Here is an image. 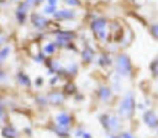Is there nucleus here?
I'll list each match as a JSON object with an SVG mask.
<instances>
[{"label": "nucleus", "instance_id": "f257e3e1", "mask_svg": "<svg viewBox=\"0 0 158 138\" xmlns=\"http://www.w3.org/2000/svg\"><path fill=\"white\" fill-rule=\"evenodd\" d=\"M137 112V99L132 90L123 91L115 106V113L126 123L133 121Z\"/></svg>", "mask_w": 158, "mask_h": 138}, {"label": "nucleus", "instance_id": "f03ea898", "mask_svg": "<svg viewBox=\"0 0 158 138\" xmlns=\"http://www.w3.org/2000/svg\"><path fill=\"white\" fill-rule=\"evenodd\" d=\"M48 36H51L54 39V42L57 43L60 51H70V52H77L79 54V48L75 44V42L79 38L77 31L57 27L49 31Z\"/></svg>", "mask_w": 158, "mask_h": 138}, {"label": "nucleus", "instance_id": "7ed1b4c3", "mask_svg": "<svg viewBox=\"0 0 158 138\" xmlns=\"http://www.w3.org/2000/svg\"><path fill=\"white\" fill-rule=\"evenodd\" d=\"M89 31L100 46H106L110 42L109 20L105 16L94 15L89 20Z\"/></svg>", "mask_w": 158, "mask_h": 138}, {"label": "nucleus", "instance_id": "20e7f679", "mask_svg": "<svg viewBox=\"0 0 158 138\" xmlns=\"http://www.w3.org/2000/svg\"><path fill=\"white\" fill-rule=\"evenodd\" d=\"M98 122L106 137L118 134L125 129V122L115 112H101L98 116Z\"/></svg>", "mask_w": 158, "mask_h": 138}, {"label": "nucleus", "instance_id": "39448f33", "mask_svg": "<svg viewBox=\"0 0 158 138\" xmlns=\"http://www.w3.org/2000/svg\"><path fill=\"white\" fill-rule=\"evenodd\" d=\"M112 71L120 75L123 80H130L135 75V67L132 64L131 57L123 51L116 52L114 55Z\"/></svg>", "mask_w": 158, "mask_h": 138}, {"label": "nucleus", "instance_id": "423d86ee", "mask_svg": "<svg viewBox=\"0 0 158 138\" xmlns=\"http://www.w3.org/2000/svg\"><path fill=\"white\" fill-rule=\"evenodd\" d=\"M28 22H30L31 27L36 32H40V33H48L49 31L54 30L53 26H56V21H53L49 17L42 15L40 11H32L30 14Z\"/></svg>", "mask_w": 158, "mask_h": 138}, {"label": "nucleus", "instance_id": "0eeeda50", "mask_svg": "<svg viewBox=\"0 0 158 138\" xmlns=\"http://www.w3.org/2000/svg\"><path fill=\"white\" fill-rule=\"evenodd\" d=\"M51 121L60 127H65V128H69V129H73L75 126H77V118H75V115L72 113L70 111L65 110V108H59L57 110L53 115H52V118Z\"/></svg>", "mask_w": 158, "mask_h": 138}, {"label": "nucleus", "instance_id": "6e6552de", "mask_svg": "<svg viewBox=\"0 0 158 138\" xmlns=\"http://www.w3.org/2000/svg\"><path fill=\"white\" fill-rule=\"evenodd\" d=\"M31 12H32V7L25 0H21L20 2H17L16 7H15V11H14L15 22L19 26L26 25L28 22V18H30V14Z\"/></svg>", "mask_w": 158, "mask_h": 138}, {"label": "nucleus", "instance_id": "1a4fd4ad", "mask_svg": "<svg viewBox=\"0 0 158 138\" xmlns=\"http://www.w3.org/2000/svg\"><path fill=\"white\" fill-rule=\"evenodd\" d=\"M115 97V94L111 89V86L106 83H101L95 89V99L101 105H109L112 102Z\"/></svg>", "mask_w": 158, "mask_h": 138}, {"label": "nucleus", "instance_id": "9d476101", "mask_svg": "<svg viewBox=\"0 0 158 138\" xmlns=\"http://www.w3.org/2000/svg\"><path fill=\"white\" fill-rule=\"evenodd\" d=\"M96 55H98L96 49L89 41H85L83 43V46L79 48V58H80L81 64H84V65L93 64L94 60L96 59Z\"/></svg>", "mask_w": 158, "mask_h": 138}, {"label": "nucleus", "instance_id": "9b49d317", "mask_svg": "<svg viewBox=\"0 0 158 138\" xmlns=\"http://www.w3.org/2000/svg\"><path fill=\"white\" fill-rule=\"evenodd\" d=\"M46 94L48 97L49 107H54V108H62L64 106V104L67 102V99H68L60 87L49 89Z\"/></svg>", "mask_w": 158, "mask_h": 138}, {"label": "nucleus", "instance_id": "f8f14e48", "mask_svg": "<svg viewBox=\"0 0 158 138\" xmlns=\"http://www.w3.org/2000/svg\"><path fill=\"white\" fill-rule=\"evenodd\" d=\"M141 122L152 132L158 133V113L156 108H148L141 113Z\"/></svg>", "mask_w": 158, "mask_h": 138}, {"label": "nucleus", "instance_id": "ddd939ff", "mask_svg": "<svg viewBox=\"0 0 158 138\" xmlns=\"http://www.w3.org/2000/svg\"><path fill=\"white\" fill-rule=\"evenodd\" d=\"M78 16H79V14L75 9H70V7L64 6V7H58V10L53 15L52 20L56 22H68V21L77 20Z\"/></svg>", "mask_w": 158, "mask_h": 138}, {"label": "nucleus", "instance_id": "4468645a", "mask_svg": "<svg viewBox=\"0 0 158 138\" xmlns=\"http://www.w3.org/2000/svg\"><path fill=\"white\" fill-rule=\"evenodd\" d=\"M79 71H80V65H79V63L75 62V60H72V62H69L67 65H63V68H62V70L58 73V75H60V76L64 79V81H65V80H74V78L78 76Z\"/></svg>", "mask_w": 158, "mask_h": 138}, {"label": "nucleus", "instance_id": "2eb2a0df", "mask_svg": "<svg viewBox=\"0 0 158 138\" xmlns=\"http://www.w3.org/2000/svg\"><path fill=\"white\" fill-rule=\"evenodd\" d=\"M21 129L12 123L11 121L4 123L2 126H0V136L1 138H19L21 136Z\"/></svg>", "mask_w": 158, "mask_h": 138}, {"label": "nucleus", "instance_id": "dca6fc26", "mask_svg": "<svg viewBox=\"0 0 158 138\" xmlns=\"http://www.w3.org/2000/svg\"><path fill=\"white\" fill-rule=\"evenodd\" d=\"M44 41H40L41 42V51L49 58V57H57V54L60 52L59 47L57 46V43L54 42V39L51 38H43Z\"/></svg>", "mask_w": 158, "mask_h": 138}, {"label": "nucleus", "instance_id": "f3484780", "mask_svg": "<svg viewBox=\"0 0 158 138\" xmlns=\"http://www.w3.org/2000/svg\"><path fill=\"white\" fill-rule=\"evenodd\" d=\"M14 80H15L16 85L22 87V89H31L33 86V80L31 79V76L23 69H19L15 73Z\"/></svg>", "mask_w": 158, "mask_h": 138}, {"label": "nucleus", "instance_id": "a211bd4d", "mask_svg": "<svg viewBox=\"0 0 158 138\" xmlns=\"http://www.w3.org/2000/svg\"><path fill=\"white\" fill-rule=\"evenodd\" d=\"M95 63L101 69H110L114 65V57L110 54L109 51H100L96 55Z\"/></svg>", "mask_w": 158, "mask_h": 138}, {"label": "nucleus", "instance_id": "6ab92c4d", "mask_svg": "<svg viewBox=\"0 0 158 138\" xmlns=\"http://www.w3.org/2000/svg\"><path fill=\"white\" fill-rule=\"evenodd\" d=\"M44 67H46V73L48 76L51 75H54V74H58L62 68H63V63L60 62V59L58 57H49L47 58L46 63H44Z\"/></svg>", "mask_w": 158, "mask_h": 138}, {"label": "nucleus", "instance_id": "aec40b11", "mask_svg": "<svg viewBox=\"0 0 158 138\" xmlns=\"http://www.w3.org/2000/svg\"><path fill=\"white\" fill-rule=\"evenodd\" d=\"M47 129L49 132H52L57 138H72L73 137V129L65 128V127H60L56 123H53L52 121L47 124Z\"/></svg>", "mask_w": 158, "mask_h": 138}, {"label": "nucleus", "instance_id": "412c9836", "mask_svg": "<svg viewBox=\"0 0 158 138\" xmlns=\"http://www.w3.org/2000/svg\"><path fill=\"white\" fill-rule=\"evenodd\" d=\"M109 85L111 86L112 91L115 95H120L123 92V79L117 75L116 73H111L110 75V80H109Z\"/></svg>", "mask_w": 158, "mask_h": 138}, {"label": "nucleus", "instance_id": "4be33fe9", "mask_svg": "<svg viewBox=\"0 0 158 138\" xmlns=\"http://www.w3.org/2000/svg\"><path fill=\"white\" fill-rule=\"evenodd\" d=\"M60 89H62L63 92L67 95V97H73V96L79 91L78 85L74 83V80H65V81L63 83V85H62Z\"/></svg>", "mask_w": 158, "mask_h": 138}, {"label": "nucleus", "instance_id": "5701e85b", "mask_svg": "<svg viewBox=\"0 0 158 138\" xmlns=\"http://www.w3.org/2000/svg\"><path fill=\"white\" fill-rule=\"evenodd\" d=\"M33 102L41 110H46L49 107V102H48V97L46 92H36L33 95Z\"/></svg>", "mask_w": 158, "mask_h": 138}, {"label": "nucleus", "instance_id": "b1692460", "mask_svg": "<svg viewBox=\"0 0 158 138\" xmlns=\"http://www.w3.org/2000/svg\"><path fill=\"white\" fill-rule=\"evenodd\" d=\"M73 137L74 138H94L93 133L81 124H77L73 128Z\"/></svg>", "mask_w": 158, "mask_h": 138}, {"label": "nucleus", "instance_id": "393cba45", "mask_svg": "<svg viewBox=\"0 0 158 138\" xmlns=\"http://www.w3.org/2000/svg\"><path fill=\"white\" fill-rule=\"evenodd\" d=\"M12 52V46L11 44H5L0 47V68H4L5 63L7 62L9 57L11 55Z\"/></svg>", "mask_w": 158, "mask_h": 138}, {"label": "nucleus", "instance_id": "a878e982", "mask_svg": "<svg viewBox=\"0 0 158 138\" xmlns=\"http://www.w3.org/2000/svg\"><path fill=\"white\" fill-rule=\"evenodd\" d=\"M63 83H64V79H63L60 75H58V74L51 75V76L48 78V81H47V84H48V86H49L51 89H54V87H62Z\"/></svg>", "mask_w": 158, "mask_h": 138}, {"label": "nucleus", "instance_id": "bb28decb", "mask_svg": "<svg viewBox=\"0 0 158 138\" xmlns=\"http://www.w3.org/2000/svg\"><path fill=\"white\" fill-rule=\"evenodd\" d=\"M148 70H149V74L153 79H158V54L149 62Z\"/></svg>", "mask_w": 158, "mask_h": 138}, {"label": "nucleus", "instance_id": "cd10ccee", "mask_svg": "<svg viewBox=\"0 0 158 138\" xmlns=\"http://www.w3.org/2000/svg\"><path fill=\"white\" fill-rule=\"evenodd\" d=\"M57 10H58V7H56V6H49V5L46 4V5H42L40 12H41L42 15L47 16V17H53V15L56 14Z\"/></svg>", "mask_w": 158, "mask_h": 138}, {"label": "nucleus", "instance_id": "c85d7f7f", "mask_svg": "<svg viewBox=\"0 0 158 138\" xmlns=\"http://www.w3.org/2000/svg\"><path fill=\"white\" fill-rule=\"evenodd\" d=\"M148 108H152L151 107V101L147 100V99H143V100H137V111L138 112H144Z\"/></svg>", "mask_w": 158, "mask_h": 138}, {"label": "nucleus", "instance_id": "c756f323", "mask_svg": "<svg viewBox=\"0 0 158 138\" xmlns=\"http://www.w3.org/2000/svg\"><path fill=\"white\" fill-rule=\"evenodd\" d=\"M11 81L10 74L5 68H0V85H7Z\"/></svg>", "mask_w": 158, "mask_h": 138}, {"label": "nucleus", "instance_id": "7c9ffc66", "mask_svg": "<svg viewBox=\"0 0 158 138\" xmlns=\"http://www.w3.org/2000/svg\"><path fill=\"white\" fill-rule=\"evenodd\" d=\"M62 2L67 7H70V9H79L83 5V1L81 0H62Z\"/></svg>", "mask_w": 158, "mask_h": 138}, {"label": "nucleus", "instance_id": "2f4dec72", "mask_svg": "<svg viewBox=\"0 0 158 138\" xmlns=\"http://www.w3.org/2000/svg\"><path fill=\"white\" fill-rule=\"evenodd\" d=\"M148 32H149L151 37L158 42V22H152L148 27Z\"/></svg>", "mask_w": 158, "mask_h": 138}, {"label": "nucleus", "instance_id": "473e14b6", "mask_svg": "<svg viewBox=\"0 0 158 138\" xmlns=\"http://www.w3.org/2000/svg\"><path fill=\"white\" fill-rule=\"evenodd\" d=\"M20 129H21L22 136H25V137H27V138H31V137L33 136V128H32L31 124H25V126H22V128H20Z\"/></svg>", "mask_w": 158, "mask_h": 138}, {"label": "nucleus", "instance_id": "72a5a7b5", "mask_svg": "<svg viewBox=\"0 0 158 138\" xmlns=\"http://www.w3.org/2000/svg\"><path fill=\"white\" fill-rule=\"evenodd\" d=\"M44 84H46V79H44V76H42V75H38V76H36L35 78V80H33V86L36 87V89H42L43 86H44Z\"/></svg>", "mask_w": 158, "mask_h": 138}, {"label": "nucleus", "instance_id": "f704fd0d", "mask_svg": "<svg viewBox=\"0 0 158 138\" xmlns=\"http://www.w3.org/2000/svg\"><path fill=\"white\" fill-rule=\"evenodd\" d=\"M120 137H121V138H137V136H136V133H135L133 131L126 129V128L120 133Z\"/></svg>", "mask_w": 158, "mask_h": 138}, {"label": "nucleus", "instance_id": "c9c22d12", "mask_svg": "<svg viewBox=\"0 0 158 138\" xmlns=\"http://www.w3.org/2000/svg\"><path fill=\"white\" fill-rule=\"evenodd\" d=\"M75 102H83L84 101V99H85V95L83 94V92H80V91H78L73 97H72Z\"/></svg>", "mask_w": 158, "mask_h": 138}, {"label": "nucleus", "instance_id": "e433bc0d", "mask_svg": "<svg viewBox=\"0 0 158 138\" xmlns=\"http://www.w3.org/2000/svg\"><path fill=\"white\" fill-rule=\"evenodd\" d=\"M9 39H10V37H9L7 34L1 33V34H0V47H2V46H5V44H9Z\"/></svg>", "mask_w": 158, "mask_h": 138}, {"label": "nucleus", "instance_id": "4c0bfd02", "mask_svg": "<svg viewBox=\"0 0 158 138\" xmlns=\"http://www.w3.org/2000/svg\"><path fill=\"white\" fill-rule=\"evenodd\" d=\"M60 1H62V0H47L46 4L49 5V6H56V7H58V5H59Z\"/></svg>", "mask_w": 158, "mask_h": 138}, {"label": "nucleus", "instance_id": "58836bf2", "mask_svg": "<svg viewBox=\"0 0 158 138\" xmlns=\"http://www.w3.org/2000/svg\"><path fill=\"white\" fill-rule=\"evenodd\" d=\"M46 1H47V0H36V5H37V6H40V5H44Z\"/></svg>", "mask_w": 158, "mask_h": 138}, {"label": "nucleus", "instance_id": "ea45409f", "mask_svg": "<svg viewBox=\"0 0 158 138\" xmlns=\"http://www.w3.org/2000/svg\"><path fill=\"white\" fill-rule=\"evenodd\" d=\"M9 0H0V6H6Z\"/></svg>", "mask_w": 158, "mask_h": 138}, {"label": "nucleus", "instance_id": "a19ab883", "mask_svg": "<svg viewBox=\"0 0 158 138\" xmlns=\"http://www.w3.org/2000/svg\"><path fill=\"white\" fill-rule=\"evenodd\" d=\"M21 0H9V2H20Z\"/></svg>", "mask_w": 158, "mask_h": 138}, {"label": "nucleus", "instance_id": "79ce46f5", "mask_svg": "<svg viewBox=\"0 0 158 138\" xmlns=\"http://www.w3.org/2000/svg\"><path fill=\"white\" fill-rule=\"evenodd\" d=\"M19 138H27V137H25V136H22V134H21V136L19 137Z\"/></svg>", "mask_w": 158, "mask_h": 138}, {"label": "nucleus", "instance_id": "37998d69", "mask_svg": "<svg viewBox=\"0 0 158 138\" xmlns=\"http://www.w3.org/2000/svg\"><path fill=\"white\" fill-rule=\"evenodd\" d=\"M1 31H2V30H1V26H0V34H1V33H2V32H1Z\"/></svg>", "mask_w": 158, "mask_h": 138}, {"label": "nucleus", "instance_id": "c03bdc74", "mask_svg": "<svg viewBox=\"0 0 158 138\" xmlns=\"http://www.w3.org/2000/svg\"><path fill=\"white\" fill-rule=\"evenodd\" d=\"M156 111H157V113H158V107H157V108H156Z\"/></svg>", "mask_w": 158, "mask_h": 138}]
</instances>
